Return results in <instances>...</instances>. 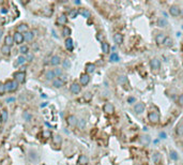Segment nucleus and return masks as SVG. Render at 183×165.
Returning <instances> with one entry per match:
<instances>
[{
    "mask_svg": "<svg viewBox=\"0 0 183 165\" xmlns=\"http://www.w3.org/2000/svg\"><path fill=\"white\" fill-rule=\"evenodd\" d=\"M6 101H7V103H10V102H14V101H15V98H9V99H7Z\"/></svg>",
    "mask_w": 183,
    "mask_h": 165,
    "instance_id": "5fc2aeb1",
    "label": "nucleus"
},
{
    "mask_svg": "<svg viewBox=\"0 0 183 165\" xmlns=\"http://www.w3.org/2000/svg\"><path fill=\"white\" fill-rule=\"evenodd\" d=\"M14 77H15V80L18 82V84H23L26 80V73L20 71V72H16L14 74Z\"/></svg>",
    "mask_w": 183,
    "mask_h": 165,
    "instance_id": "f257e3e1",
    "label": "nucleus"
},
{
    "mask_svg": "<svg viewBox=\"0 0 183 165\" xmlns=\"http://www.w3.org/2000/svg\"><path fill=\"white\" fill-rule=\"evenodd\" d=\"M1 53L3 55H6V56H8V55H10L11 54V47L10 46H8V45H2V47H1Z\"/></svg>",
    "mask_w": 183,
    "mask_h": 165,
    "instance_id": "4be33fe9",
    "label": "nucleus"
},
{
    "mask_svg": "<svg viewBox=\"0 0 183 165\" xmlns=\"http://www.w3.org/2000/svg\"><path fill=\"white\" fill-rule=\"evenodd\" d=\"M17 88H18V82H17L16 80H12V85H11V92H13V91L17 90Z\"/></svg>",
    "mask_w": 183,
    "mask_h": 165,
    "instance_id": "473e14b6",
    "label": "nucleus"
},
{
    "mask_svg": "<svg viewBox=\"0 0 183 165\" xmlns=\"http://www.w3.org/2000/svg\"><path fill=\"white\" fill-rule=\"evenodd\" d=\"M160 136H161V138H165V137H166V134H165V133H163V132H162V133H161V134H160Z\"/></svg>",
    "mask_w": 183,
    "mask_h": 165,
    "instance_id": "6e6d98bb",
    "label": "nucleus"
},
{
    "mask_svg": "<svg viewBox=\"0 0 183 165\" xmlns=\"http://www.w3.org/2000/svg\"><path fill=\"white\" fill-rule=\"evenodd\" d=\"M2 32H3L2 29H0V38H1V35H2Z\"/></svg>",
    "mask_w": 183,
    "mask_h": 165,
    "instance_id": "13d9d810",
    "label": "nucleus"
},
{
    "mask_svg": "<svg viewBox=\"0 0 183 165\" xmlns=\"http://www.w3.org/2000/svg\"><path fill=\"white\" fill-rule=\"evenodd\" d=\"M65 47L68 50H70V52H72L73 48H74V44H73V40L71 39V38H66L65 40Z\"/></svg>",
    "mask_w": 183,
    "mask_h": 165,
    "instance_id": "ddd939ff",
    "label": "nucleus"
},
{
    "mask_svg": "<svg viewBox=\"0 0 183 165\" xmlns=\"http://www.w3.org/2000/svg\"><path fill=\"white\" fill-rule=\"evenodd\" d=\"M57 23H58L59 25H61V26H64L66 23H68V17H66V15L62 14V15H60L59 17H58Z\"/></svg>",
    "mask_w": 183,
    "mask_h": 165,
    "instance_id": "dca6fc26",
    "label": "nucleus"
},
{
    "mask_svg": "<svg viewBox=\"0 0 183 165\" xmlns=\"http://www.w3.org/2000/svg\"><path fill=\"white\" fill-rule=\"evenodd\" d=\"M54 73H55V75H56V77L57 76H61L62 75V70L61 69H55V70H54Z\"/></svg>",
    "mask_w": 183,
    "mask_h": 165,
    "instance_id": "37998d69",
    "label": "nucleus"
},
{
    "mask_svg": "<svg viewBox=\"0 0 183 165\" xmlns=\"http://www.w3.org/2000/svg\"><path fill=\"white\" fill-rule=\"evenodd\" d=\"M70 90H71V92L74 93V94H77L80 92V90H82V87H80L79 84H77V82H73L72 85H71L70 87Z\"/></svg>",
    "mask_w": 183,
    "mask_h": 165,
    "instance_id": "39448f33",
    "label": "nucleus"
},
{
    "mask_svg": "<svg viewBox=\"0 0 183 165\" xmlns=\"http://www.w3.org/2000/svg\"><path fill=\"white\" fill-rule=\"evenodd\" d=\"M109 49H110V46L109 44L107 42H103L102 43V52L105 53V54H108L109 53Z\"/></svg>",
    "mask_w": 183,
    "mask_h": 165,
    "instance_id": "b1692460",
    "label": "nucleus"
},
{
    "mask_svg": "<svg viewBox=\"0 0 183 165\" xmlns=\"http://www.w3.org/2000/svg\"><path fill=\"white\" fill-rule=\"evenodd\" d=\"M0 22H1V18H0Z\"/></svg>",
    "mask_w": 183,
    "mask_h": 165,
    "instance_id": "bf43d9fd",
    "label": "nucleus"
},
{
    "mask_svg": "<svg viewBox=\"0 0 183 165\" xmlns=\"http://www.w3.org/2000/svg\"><path fill=\"white\" fill-rule=\"evenodd\" d=\"M66 121H68V125H69V126H71V127L77 126V122H78L77 118L75 117L74 115H70V116L68 117V119H66Z\"/></svg>",
    "mask_w": 183,
    "mask_h": 165,
    "instance_id": "1a4fd4ad",
    "label": "nucleus"
},
{
    "mask_svg": "<svg viewBox=\"0 0 183 165\" xmlns=\"http://www.w3.org/2000/svg\"><path fill=\"white\" fill-rule=\"evenodd\" d=\"M47 105V103H43V104H41V107H44V106H46Z\"/></svg>",
    "mask_w": 183,
    "mask_h": 165,
    "instance_id": "4d7b16f0",
    "label": "nucleus"
},
{
    "mask_svg": "<svg viewBox=\"0 0 183 165\" xmlns=\"http://www.w3.org/2000/svg\"><path fill=\"white\" fill-rule=\"evenodd\" d=\"M148 118L151 123H158L160 121V115L156 112H151L148 115Z\"/></svg>",
    "mask_w": 183,
    "mask_h": 165,
    "instance_id": "f03ea898",
    "label": "nucleus"
},
{
    "mask_svg": "<svg viewBox=\"0 0 183 165\" xmlns=\"http://www.w3.org/2000/svg\"><path fill=\"white\" fill-rule=\"evenodd\" d=\"M170 157L172 160H178V153L176 152V151H170Z\"/></svg>",
    "mask_w": 183,
    "mask_h": 165,
    "instance_id": "c03bdc74",
    "label": "nucleus"
},
{
    "mask_svg": "<svg viewBox=\"0 0 183 165\" xmlns=\"http://www.w3.org/2000/svg\"><path fill=\"white\" fill-rule=\"evenodd\" d=\"M145 108H146V105L144 103H137L134 107V111H135L137 114H141L145 112Z\"/></svg>",
    "mask_w": 183,
    "mask_h": 165,
    "instance_id": "9d476101",
    "label": "nucleus"
},
{
    "mask_svg": "<svg viewBox=\"0 0 183 165\" xmlns=\"http://www.w3.org/2000/svg\"><path fill=\"white\" fill-rule=\"evenodd\" d=\"M80 14H82L84 17H86V18L90 17V12H89L87 9H85V10H82V11H80Z\"/></svg>",
    "mask_w": 183,
    "mask_h": 165,
    "instance_id": "c9c22d12",
    "label": "nucleus"
},
{
    "mask_svg": "<svg viewBox=\"0 0 183 165\" xmlns=\"http://www.w3.org/2000/svg\"><path fill=\"white\" fill-rule=\"evenodd\" d=\"M62 65H63V68L64 69H70L71 68V61L69 60V59H64Z\"/></svg>",
    "mask_w": 183,
    "mask_h": 165,
    "instance_id": "e433bc0d",
    "label": "nucleus"
},
{
    "mask_svg": "<svg viewBox=\"0 0 183 165\" xmlns=\"http://www.w3.org/2000/svg\"><path fill=\"white\" fill-rule=\"evenodd\" d=\"M53 141H54V144L57 145V146H59L61 143H62V138H61V136L60 135H55L53 137Z\"/></svg>",
    "mask_w": 183,
    "mask_h": 165,
    "instance_id": "bb28decb",
    "label": "nucleus"
},
{
    "mask_svg": "<svg viewBox=\"0 0 183 165\" xmlns=\"http://www.w3.org/2000/svg\"><path fill=\"white\" fill-rule=\"evenodd\" d=\"M63 85H64V82L62 81L60 78H55L53 80V86L55 87V88H61Z\"/></svg>",
    "mask_w": 183,
    "mask_h": 165,
    "instance_id": "6ab92c4d",
    "label": "nucleus"
},
{
    "mask_svg": "<svg viewBox=\"0 0 183 165\" xmlns=\"http://www.w3.org/2000/svg\"><path fill=\"white\" fill-rule=\"evenodd\" d=\"M19 53L23 55H28V53H29V47L27 46V45H21V46L19 47Z\"/></svg>",
    "mask_w": 183,
    "mask_h": 165,
    "instance_id": "393cba45",
    "label": "nucleus"
},
{
    "mask_svg": "<svg viewBox=\"0 0 183 165\" xmlns=\"http://www.w3.org/2000/svg\"><path fill=\"white\" fill-rule=\"evenodd\" d=\"M0 118H1V122L4 123L7 120H8V118H9V114H8V111L7 109H2V112H1V116H0Z\"/></svg>",
    "mask_w": 183,
    "mask_h": 165,
    "instance_id": "5701e85b",
    "label": "nucleus"
},
{
    "mask_svg": "<svg viewBox=\"0 0 183 165\" xmlns=\"http://www.w3.org/2000/svg\"><path fill=\"white\" fill-rule=\"evenodd\" d=\"M94 71H95V65H93V63H87V66H86L87 74H91Z\"/></svg>",
    "mask_w": 183,
    "mask_h": 165,
    "instance_id": "412c9836",
    "label": "nucleus"
},
{
    "mask_svg": "<svg viewBox=\"0 0 183 165\" xmlns=\"http://www.w3.org/2000/svg\"><path fill=\"white\" fill-rule=\"evenodd\" d=\"M135 101H136V99L134 98V97H128V98H127V102L130 103V104L134 103V102H135Z\"/></svg>",
    "mask_w": 183,
    "mask_h": 165,
    "instance_id": "603ef678",
    "label": "nucleus"
},
{
    "mask_svg": "<svg viewBox=\"0 0 183 165\" xmlns=\"http://www.w3.org/2000/svg\"><path fill=\"white\" fill-rule=\"evenodd\" d=\"M27 31H28V26H27L26 24H20L17 26V28H16V32H19V33H26Z\"/></svg>",
    "mask_w": 183,
    "mask_h": 165,
    "instance_id": "f8f14e48",
    "label": "nucleus"
},
{
    "mask_svg": "<svg viewBox=\"0 0 183 165\" xmlns=\"http://www.w3.org/2000/svg\"><path fill=\"white\" fill-rule=\"evenodd\" d=\"M62 34H63L64 36H69L71 35V29L69 28V27H64L63 28V31H62Z\"/></svg>",
    "mask_w": 183,
    "mask_h": 165,
    "instance_id": "72a5a7b5",
    "label": "nucleus"
},
{
    "mask_svg": "<svg viewBox=\"0 0 183 165\" xmlns=\"http://www.w3.org/2000/svg\"><path fill=\"white\" fill-rule=\"evenodd\" d=\"M88 163H89V159L87 155H85V154L80 155L78 159V164L79 165H88Z\"/></svg>",
    "mask_w": 183,
    "mask_h": 165,
    "instance_id": "4468645a",
    "label": "nucleus"
},
{
    "mask_svg": "<svg viewBox=\"0 0 183 165\" xmlns=\"http://www.w3.org/2000/svg\"><path fill=\"white\" fill-rule=\"evenodd\" d=\"M77 127H78V129L83 130L84 128L86 127V120H85V119H79L78 122H77Z\"/></svg>",
    "mask_w": 183,
    "mask_h": 165,
    "instance_id": "7c9ffc66",
    "label": "nucleus"
},
{
    "mask_svg": "<svg viewBox=\"0 0 183 165\" xmlns=\"http://www.w3.org/2000/svg\"><path fill=\"white\" fill-rule=\"evenodd\" d=\"M11 85H12V80H8L6 84H4V87H6V91L11 92Z\"/></svg>",
    "mask_w": 183,
    "mask_h": 165,
    "instance_id": "ea45409f",
    "label": "nucleus"
},
{
    "mask_svg": "<svg viewBox=\"0 0 183 165\" xmlns=\"http://www.w3.org/2000/svg\"><path fill=\"white\" fill-rule=\"evenodd\" d=\"M42 134H43V137H45V138H48V137L51 136V133L49 131H44Z\"/></svg>",
    "mask_w": 183,
    "mask_h": 165,
    "instance_id": "49530a36",
    "label": "nucleus"
},
{
    "mask_svg": "<svg viewBox=\"0 0 183 165\" xmlns=\"http://www.w3.org/2000/svg\"><path fill=\"white\" fill-rule=\"evenodd\" d=\"M4 43H6V45L11 47L12 45L14 44V39H13V36L12 35H7L6 38H4Z\"/></svg>",
    "mask_w": 183,
    "mask_h": 165,
    "instance_id": "aec40b11",
    "label": "nucleus"
},
{
    "mask_svg": "<svg viewBox=\"0 0 183 165\" xmlns=\"http://www.w3.org/2000/svg\"><path fill=\"white\" fill-rule=\"evenodd\" d=\"M176 131H177V133H178L179 135H182V134H183V127H182V126H179V127L177 128Z\"/></svg>",
    "mask_w": 183,
    "mask_h": 165,
    "instance_id": "de8ad7c7",
    "label": "nucleus"
},
{
    "mask_svg": "<svg viewBox=\"0 0 183 165\" xmlns=\"http://www.w3.org/2000/svg\"><path fill=\"white\" fill-rule=\"evenodd\" d=\"M178 103H179V105H181V106H183V94H181L179 98H178Z\"/></svg>",
    "mask_w": 183,
    "mask_h": 165,
    "instance_id": "3c124183",
    "label": "nucleus"
},
{
    "mask_svg": "<svg viewBox=\"0 0 183 165\" xmlns=\"http://www.w3.org/2000/svg\"><path fill=\"white\" fill-rule=\"evenodd\" d=\"M45 77H46V79H48V80H54L55 79V77H56V75H55V73H54V71H47L46 72V74H45Z\"/></svg>",
    "mask_w": 183,
    "mask_h": 165,
    "instance_id": "a878e982",
    "label": "nucleus"
},
{
    "mask_svg": "<svg viewBox=\"0 0 183 165\" xmlns=\"http://www.w3.org/2000/svg\"><path fill=\"white\" fill-rule=\"evenodd\" d=\"M169 13H170L172 16H179L180 13H181V10L178 6H172V7H170V9H169Z\"/></svg>",
    "mask_w": 183,
    "mask_h": 165,
    "instance_id": "0eeeda50",
    "label": "nucleus"
},
{
    "mask_svg": "<svg viewBox=\"0 0 183 165\" xmlns=\"http://www.w3.org/2000/svg\"><path fill=\"white\" fill-rule=\"evenodd\" d=\"M114 41H115V43H117L118 45L122 44L123 43V35L121 33H115V35H114Z\"/></svg>",
    "mask_w": 183,
    "mask_h": 165,
    "instance_id": "2eb2a0df",
    "label": "nucleus"
},
{
    "mask_svg": "<svg viewBox=\"0 0 183 165\" xmlns=\"http://www.w3.org/2000/svg\"><path fill=\"white\" fill-rule=\"evenodd\" d=\"M23 116H24V118H25L26 121H30L31 119H32V115H31L30 113H28V112H25Z\"/></svg>",
    "mask_w": 183,
    "mask_h": 165,
    "instance_id": "f704fd0d",
    "label": "nucleus"
},
{
    "mask_svg": "<svg viewBox=\"0 0 183 165\" xmlns=\"http://www.w3.org/2000/svg\"><path fill=\"white\" fill-rule=\"evenodd\" d=\"M60 62H61V59L59 56H57V55H55V56H53L50 58V65L51 66H58Z\"/></svg>",
    "mask_w": 183,
    "mask_h": 165,
    "instance_id": "f3484780",
    "label": "nucleus"
},
{
    "mask_svg": "<svg viewBox=\"0 0 183 165\" xmlns=\"http://www.w3.org/2000/svg\"><path fill=\"white\" fill-rule=\"evenodd\" d=\"M4 92H6V87H4V84H0V95H3Z\"/></svg>",
    "mask_w": 183,
    "mask_h": 165,
    "instance_id": "a18cd8bd",
    "label": "nucleus"
},
{
    "mask_svg": "<svg viewBox=\"0 0 183 165\" xmlns=\"http://www.w3.org/2000/svg\"><path fill=\"white\" fill-rule=\"evenodd\" d=\"M69 15H70V17H71V18H75V17H76V16L78 15V11H77V10H72V11L70 12V14H69Z\"/></svg>",
    "mask_w": 183,
    "mask_h": 165,
    "instance_id": "79ce46f5",
    "label": "nucleus"
},
{
    "mask_svg": "<svg viewBox=\"0 0 183 165\" xmlns=\"http://www.w3.org/2000/svg\"><path fill=\"white\" fill-rule=\"evenodd\" d=\"M168 25V23H167V20L165 19V18H159L158 19V26H160V27H166Z\"/></svg>",
    "mask_w": 183,
    "mask_h": 165,
    "instance_id": "cd10ccee",
    "label": "nucleus"
},
{
    "mask_svg": "<svg viewBox=\"0 0 183 165\" xmlns=\"http://www.w3.org/2000/svg\"><path fill=\"white\" fill-rule=\"evenodd\" d=\"M79 80H80V85L86 86V85L89 84V81H90V76H89V74H87V73L86 74H82L80 75Z\"/></svg>",
    "mask_w": 183,
    "mask_h": 165,
    "instance_id": "423d86ee",
    "label": "nucleus"
},
{
    "mask_svg": "<svg viewBox=\"0 0 183 165\" xmlns=\"http://www.w3.org/2000/svg\"><path fill=\"white\" fill-rule=\"evenodd\" d=\"M85 100H87V101H89V100H91V98H92V94L90 93V92H87L86 94H85Z\"/></svg>",
    "mask_w": 183,
    "mask_h": 165,
    "instance_id": "8fccbe9b",
    "label": "nucleus"
},
{
    "mask_svg": "<svg viewBox=\"0 0 183 165\" xmlns=\"http://www.w3.org/2000/svg\"><path fill=\"white\" fill-rule=\"evenodd\" d=\"M164 45H166V46H168V47L171 46V45H172V40H171V38H168V36H167L166 40L164 41Z\"/></svg>",
    "mask_w": 183,
    "mask_h": 165,
    "instance_id": "58836bf2",
    "label": "nucleus"
},
{
    "mask_svg": "<svg viewBox=\"0 0 183 165\" xmlns=\"http://www.w3.org/2000/svg\"><path fill=\"white\" fill-rule=\"evenodd\" d=\"M103 109H104V112L107 113V114H113L115 112V107H114V105L111 103H106L104 105Z\"/></svg>",
    "mask_w": 183,
    "mask_h": 165,
    "instance_id": "9b49d317",
    "label": "nucleus"
},
{
    "mask_svg": "<svg viewBox=\"0 0 183 165\" xmlns=\"http://www.w3.org/2000/svg\"><path fill=\"white\" fill-rule=\"evenodd\" d=\"M13 39H14V43L16 44H21L24 42V34L19 33V32H15L13 35Z\"/></svg>",
    "mask_w": 183,
    "mask_h": 165,
    "instance_id": "20e7f679",
    "label": "nucleus"
},
{
    "mask_svg": "<svg viewBox=\"0 0 183 165\" xmlns=\"http://www.w3.org/2000/svg\"><path fill=\"white\" fill-rule=\"evenodd\" d=\"M32 40H33V32L27 31L26 33H24V41H26V42H31Z\"/></svg>",
    "mask_w": 183,
    "mask_h": 165,
    "instance_id": "a211bd4d",
    "label": "nucleus"
},
{
    "mask_svg": "<svg viewBox=\"0 0 183 165\" xmlns=\"http://www.w3.org/2000/svg\"><path fill=\"white\" fill-rule=\"evenodd\" d=\"M32 59H33V56H32V55H30V54L27 55V57H26V60H27V61H32Z\"/></svg>",
    "mask_w": 183,
    "mask_h": 165,
    "instance_id": "864d4df0",
    "label": "nucleus"
},
{
    "mask_svg": "<svg viewBox=\"0 0 183 165\" xmlns=\"http://www.w3.org/2000/svg\"><path fill=\"white\" fill-rule=\"evenodd\" d=\"M166 38H167L166 34L163 33V32H161V33L156 34V36H155V41H156V43L159 45H161V44H164V41L166 40Z\"/></svg>",
    "mask_w": 183,
    "mask_h": 165,
    "instance_id": "6e6552de",
    "label": "nucleus"
},
{
    "mask_svg": "<svg viewBox=\"0 0 183 165\" xmlns=\"http://www.w3.org/2000/svg\"><path fill=\"white\" fill-rule=\"evenodd\" d=\"M118 80H119V82L121 85H125V84H127V77L125 76V75H120L119 77H118Z\"/></svg>",
    "mask_w": 183,
    "mask_h": 165,
    "instance_id": "c85d7f7f",
    "label": "nucleus"
},
{
    "mask_svg": "<svg viewBox=\"0 0 183 165\" xmlns=\"http://www.w3.org/2000/svg\"><path fill=\"white\" fill-rule=\"evenodd\" d=\"M161 160H162V155H161L159 152H156V153L153 154V161H154V163H156V164L160 163Z\"/></svg>",
    "mask_w": 183,
    "mask_h": 165,
    "instance_id": "2f4dec72",
    "label": "nucleus"
},
{
    "mask_svg": "<svg viewBox=\"0 0 183 165\" xmlns=\"http://www.w3.org/2000/svg\"><path fill=\"white\" fill-rule=\"evenodd\" d=\"M150 66H151V69L154 71H156L159 70V69L161 68V61L159 60L158 58H153L152 60L150 61Z\"/></svg>",
    "mask_w": 183,
    "mask_h": 165,
    "instance_id": "7ed1b4c3",
    "label": "nucleus"
},
{
    "mask_svg": "<svg viewBox=\"0 0 183 165\" xmlns=\"http://www.w3.org/2000/svg\"><path fill=\"white\" fill-rule=\"evenodd\" d=\"M25 61H27V60H26V57L23 56V55L17 58V63H18V65H23V63H25Z\"/></svg>",
    "mask_w": 183,
    "mask_h": 165,
    "instance_id": "4c0bfd02",
    "label": "nucleus"
},
{
    "mask_svg": "<svg viewBox=\"0 0 183 165\" xmlns=\"http://www.w3.org/2000/svg\"><path fill=\"white\" fill-rule=\"evenodd\" d=\"M103 38H104V35L102 34V33H97V35H96V39L99 40L100 42H102V43L104 42V41H103Z\"/></svg>",
    "mask_w": 183,
    "mask_h": 165,
    "instance_id": "09e8293b",
    "label": "nucleus"
},
{
    "mask_svg": "<svg viewBox=\"0 0 183 165\" xmlns=\"http://www.w3.org/2000/svg\"><path fill=\"white\" fill-rule=\"evenodd\" d=\"M140 143H141L142 145H148V144L150 143V137L147 136V135L140 137Z\"/></svg>",
    "mask_w": 183,
    "mask_h": 165,
    "instance_id": "c756f323",
    "label": "nucleus"
},
{
    "mask_svg": "<svg viewBox=\"0 0 183 165\" xmlns=\"http://www.w3.org/2000/svg\"><path fill=\"white\" fill-rule=\"evenodd\" d=\"M110 61H119V56L116 53H114V54H111L110 55Z\"/></svg>",
    "mask_w": 183,
    "mask_h": 165,
    "instance_id": "a19ab883",
    "label": "nucleus"
}]
</instances>
